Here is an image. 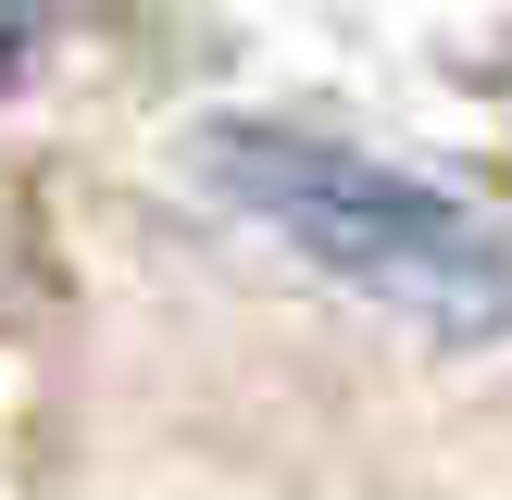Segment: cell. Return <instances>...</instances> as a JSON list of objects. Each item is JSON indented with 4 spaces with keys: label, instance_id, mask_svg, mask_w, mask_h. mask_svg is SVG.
<instances>
[{
    "label": "cell",
    "instance_id": "cell-1",
    "mask_svg": "<svg viewBox=\"0 0 512 500\" xmlns=\"http://www.w3.org/2000/svg\"><path fill=\"white\" fill-rule=\"evenodd\" d=\"M200 175H213V200L238 225L288 238L313 275L363 288L375 313L425 325V338H500L512 325V238L475 200L425 188V175L375 163V150L313 138V125H213Z\"/></svg>",
    "mask_w": 512,
    "mask_h": 500
},
{
    "label": "cell",
    "instance_id": "cell-2",
    "mask_svg": "<svg viewBox=\"0 0 512 500\" xmlns=\"http://www.w3.org/2000/svg\"><path fill=\"white\" fill-rule=\"evenodd\" d=\"M38 63V0H0V88Z\"/></svg>",
    "mask_w": 512,
    "mask_h": 500
}]
</instances>
